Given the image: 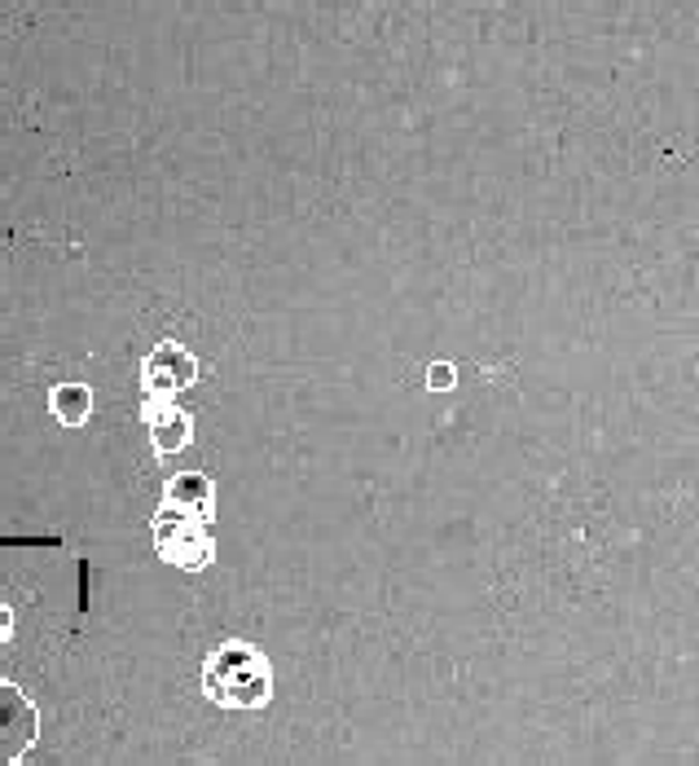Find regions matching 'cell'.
<instances>
[{
  "mask_svg": "<svg viewBox=\"0 0 699 766\" xmlns=\"http://www.w3.org/2000/svg\"><path fill=\"white\" fill-rule=\"evenodd\" d=\"M203 692L221 710H265L273 696V666L256 643L229 639L203 661Z\"/></svg>",
  "mask_w": 699,
  "mask_h": 766,
  "instance_id": "6da1fadb",
  "label": "cell"
},
{
  "mask_svg": "<svg viewBox=\"0 0 699 766\" xmlns=\"http://www.w3.org/2000/svg\"><path fill=\"white\" fill-rule=\"evenodd\" d=\"M154 546L168 564L185 568V573H203L216 555V542H212V529L203 515H190V511H172V507H159L154 515Z\"/></svg>",
  "mask_w": 699,
  "mask_h": 766,
  "instance_id": "7a4b0ae2",
  "label": "cell"
},
{
  "mask_svg": "<svg viewBox=\"0 0 699 766\" xmlns=\"http://www.w3.org/2000/svg\"><path fill=\"white\" fill-rule=\"evenodd\" d=\"M40 741V710L31 696L0 679V766H18Z\"/></svg>",
  "mask_w": 699,
  "mask_h": 766,
  "instance_id": "3957f363",
  "label": "cell"
},
{
  "mask_svg": "<svg viewBox=\"0 0 699 766\" xmlns=\"http://www.w3.org/2000/svg\"><path fill=\"white\" fill-rule=\"evenodd\" d=\"M198 380V362L176 340H159L141 362V387L150 401H172Z\"/></svg>",
  "mask_w": 699,
  "mask_h": 766,
  "instance_id": "277c9868",
  "label": "cell"
},
{
  "mask_svg": "<svg viewBox=\"0 0 699 766\" xmlns=\"http://www.w3.org/2000/svg\"><path fill=\"white\" fill-rule=\"evenodd\" d=\"M146 423H150V440H154L159 454H181L194 436V418L172 401H150Z\"/></svg>",
  "mask_w": 699,
  "mask_h": 766,
  "instance_id": "5b68a950",
  "label": "cell"
},
{
  "mask_svg": "<svg viewBox=\"0 0 699 766\" xmlns=\"http://www.w3.org/2000/svg\"><path fill=\"white\" fill-rule=\"evenodd\" d=\"M163 507L172 511H190V515H212L216 507V493H212V480L203 471H181L168 480V493H163Z\"/></svg>",
  "mask_w": 699,
  "mask_h": 766,
  "instance_id": "8992f818",
  "label": "cell"
},
{
  "mask_svg": "<svg viewBox=\"0 0 699 766\" xmlns=\"http://www.w3.org/2000/svg\"><path fill=\"white\" fill-rule=\"evenodd\" d=\"M49 409L62 427H84L93 414V387L88 383H57L49 392Z\"/></svg>",
  "mask_w": 699,
  "mask_h": 766,
  "instance_id": "52a82bcc",
  "label": "cell"
},
{
  "mask_svg": "<svg viewBox=\"0 0 699 766\" xmlns=\"http://www.w3.org/2000/svg\"><path fill=\"white\" fill-rule=\"evenodd\" d=\"M453 383H458V371H453L449 362H431V366H427V387H431V392H449Z\"/></svg>",
  "mask_w": 699,
  "mask_h": 766,
  "instance_id": "ba28073f",
  "label": "cell"
},
{
  "mask_svg": "<svg viewBox=\"0 0 699 766\" xmlns=\"http://www.w3.org/2000/svg\"><path fill=\"white\" fill-rule=\"evenodd\" d=\"M9 635H13V617H9V608L0 604V648L9 643Z\"/></svg>",
  "mask_w": 699,
  "mask_h": 766,
  "instance_id": "9c48e42d",
  "label": "cell"
}]
</instances>
